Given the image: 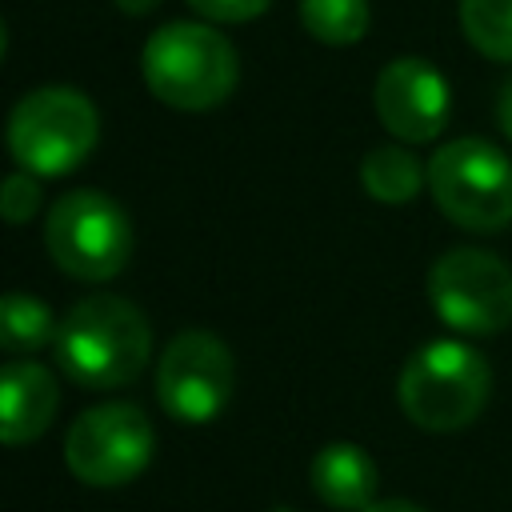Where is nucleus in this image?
<instances>
[{
    "label": "nucleus",
    "mask_w": 512,
    "mask_h": 512,
    "mask_svg": "<svg viewBox=\"0 0 512 512\" xmlns=\"http://www.w3.org/2000/svg\"><path fill=\"white\" fill-rule=\"evenodd\" d=\"M60 404L56 376L32 360H8L0 372V436L8 448L32 444L48 432Z\"/></svg>",
    "instance_id": "nucleus-11"
},
{
    "label": "nucleus",
    "mask_w": 512,
    "mask_h": 512,
    "mask_svg": "<svg viewBox=\"0 0 512 512\" xmlns=\"http://www.w3.org/2000/svg\"><path fill=\"white\" fill-rule=\"evenodd\" d=\"M360 184L380 204H408L428 184V164H420V156L404 140L372 144L360 160Z\"/></svg>",
    "instance_id": "nucleus-13"
},
{
    "label": "nucleus",
    "mask_w": 512,
    "mask_h": 512,
    "mask_svg": "<svg viewBox=\"0 0 512 512\" xmlns=\"http://www.w3.org/2000/svg\"><path fill=\"white\" fill-rule=\"evenodd\" d=\"M364 512H424V508H416L408 500H372Z\"/></svg>",
    "instance_id": "nucleus-20"
},
{
    "label": "nucleus",
    "mask_w": 512,
    "mask_h": 512,
    "mask_svg": "<svg viewBox=\"0 0 512 512\" xmlns=\"http://www.w3.org/2000/svg\"><path fill=\"white\" fill-rule=\"evenodd\" d=\"M272 512H296V508H272Z\"/></svg>",
    "instance_id": "nucleus-22"
},
{
    "label": "nucleus",
    "mask_w": 512,
    "mask_h": 512,
    "mask_svg": "<svg viewBox=\"0 0 512 512\" xmlns=\"http://www.w3.org/2000/svg\"><path fill=\"white\" fill-rule=\"evenodd\" d=\"M308 484H312V492L328 508L364 512L376 500L380 472H376V460L364 448H356V444H328V448H320L312 456Z\"/></svg>",
    "instance_id": "nucleus-12"
},
{
    "label": "nucleus",
    "mask_w": 512,
    "mask_h": 512,
    "mask_svg": "<svg viewBox=\"0 0 512 512\" xmlns=\"http://www.w3.org/2000/svg\"><path fill=\"white\" fill-rule=\"evenodd\" d=\"M440 324L460 336H496L512 324V268L488 248H448L428 272Z\"/></svg>",
    "instance_id": "nucleus-7"
},
{
    "label": "nucleus",
    "mask_w": 512,
    "mask_h": 512,
    "mask_svg": "<svg viewBox=\"0 0 512 512\" xmlns=\"http://www.w3.org/2000/svg\"><path fill=\"white\" fill-rule=\"evenodd\" d=\"M140 72L148 92L176 112H208L224 104L240 80L236 48L200 20H168L144 40Z\"/></svg>",
    "instance_id": "nucleus-2"
},
{
    "label": "nucleus",
    "mask_w": 512,
    "mask_h": 512,
    "mask_svg": "<svg viewBox=\"0 0 512 512\" xmlns=\"http://www.w3.org/2000/svg\"><path fill=\"white\" fill-rule=\"evenodd\" d=\"M372 108H376L380 124L396 140H404V144H428L448 124L452 92H448L444 76L428 60L400 56V60H392V64L380 68L376 88H372Z\"/></svg>",
    "instance_id": "nucleus-10"
},
{
    "label": "nucleus",
    "mask_w": 512,
    "mask_h": 512,
    "mask_svg": "<svg viewBox=\"0 0 512 512\" xmlns=\"http://www.w3.org/2000/svg\"><path fill=\"white\" fill-rule=\"evenodd\" d=\"M100 140L96 104L64 84L32 88L8 116V152L32 176H64L88 160Z\"/></svg>",
    "instance_id": "nucleus-4"
},
{
    "label": "nucleus",
    "mask_w": 512,
    "mask_h": 512,
    "mask_svg": "<svg viewBox=\"0 0 512 512\" xmlns=\"http://www.w3.org/2000/svg\"><path fill=\"white\" fill-rule=\"evenodd\" d=\"M460 28L488 60H512V0H460Z\"/></svg>",
    "instance_id": "nucleus-16"
},
{
    "label": "nucleus",
    "mask_w": 512,
    "mask_h": 512,
    "mask_svg": "<svg viewBox=\"0 0 512 512\" xmlns=\"http://www.w3.org/2000/svg\"><path fill=\"white\" fill-rule=\"evenodd\" d=\"M196 16L204 20H220V24H244V20H256L264 16V8L272 0H188Z\"/></svg>",
    "instance_id": "nucleus-18"
},
{
    "label": "nucleus",
    "mask_w": 512,
    "mask_h": 512,
    "mask_svg": "<svg viewBox=\"0 0 512 512\" xmlns=\"http://www.w3.org/2000/svg\"><path fill=\"white\" fill-rule=\"evenodd\" d=\"M492 392L488 360L464 340H432L412 352L400 368V408L424 432L468 428Z\"/></svg>",
    "instance_id": "nucleus-3"
},
{
    "label": "nucleus",
    "mask_w": 512,
    "mask_h": 512,
    "mask_svg": "<svg viewBox=\"0 0 512 512\" xmlns=\"http://www.w3.org/2000/svg\"><path fill=\"white\" fill-rule=\"evenodd\" d=\"M56 340V320L40 296L8 292L0 300V348L4 352H36Z\"/></svg>",
    "instance_id": "nucleus-14"
},
{
    "label": "nucleus",
    "mask_w": 512,
    "mask_h": 512,
    "mask_svg": "<svg viewBox=\"0 0 512 512\" xmlns=\"http://www.w3.org/2000/svg\"><path fill=\"white\" fill-rule=\"evenodd\" d=\"M368 0H300V24L328 48H348L368 32Z\"/></svg>",
    "instance_id": "nucleus-15"
},
{
    "label": "nucleus",
    "mask_w": 512,
    "mask_h": 512,
    "mask_svg": "<svg viewBox=\"0 0 512 512\" xmlns=\"http://www.w3.org/2000/svg\"><path fill=\"white\" fill-rule=\"evenodd\" d=\"M36 208H40V184L24 168L12 172L4 180V188H0V212H4V220L8 224H24V220H32Z\"/></svg>",
    "instance_id": "nucleus-17"
},
{
    "label": "nucleus",
    "mask_w": 512,
    "mask_h": 512,
    "mask_svg": "<svg viewBox=\"0 0 512 512\" xmlns=\"http://www.w3.org/2000/svg\"><path fill=\"white\" fill-rule=\"evenodd\" d=\"M156 452V432L144 408L112 400L80 412L64 436V464L80 484L116 488L136 480Z\"/></svg>",
    "instance_id": "nucleus-8"
},
{
    "label": "nucleus",
    "mask_w": 512,
    "mask_h": 512,
    "mask_svg": "<svg viewBox=\"0 0 512 512\" xmlns=\"http://www.w3.org/2000/svg\"><path fill=\"white\" fill-rule=\"evenodd\" d=\"M496 120H500V132L512 140V80L500 88V100H496Z\"/></svg>",
    "instance_id": "nucleus-19"
},
{
    "label": "nucleus",
    "mask_w": 512,
    "mask_h": 512,
    "mask_svg": "<svg viewBox=\"0 0 512 512\" xmlns=\"http://www.w3.org/2000/svg\"><path fill=\"white\" fill-rule=\"evenodd\" d=\"M232 396V352L204 328L176 332L156 364V400L180 424H208Z\"/></svg>",
    "instance_id": "nucleus-9"
},
{
    "label": "nucleus",
    "mask_w": 512,
    "mask_h": 512,
    "mask_svg": "<svg viewBox=\"0 0 512 512\" xmlns=\"http://www.w3.org/2000/svg\"><path fill=\"white\" fill-rule=\"evenodd\" d=\"M44 244L60 272L76 280H112L132 256V224L112 196L76 188L48 208Z\"/></svg>",
    "instance_id": "nucleus-6"
},
{
    "label": "nucleus",
    "mask_w": 512,
    "mask_h": 512,
    "mask_svg": "<svg viewBox=\"0 0 512 512\" xmlns=\"http://www.w3.org/2000/svg\"><path fill=\"white\" fill-rule=\"evenodd\" d=\"M428 192L436 208L468 232H500L512 224V160L480 136H460L432 152Z\"/></svg>",
    "instance_id": "nucleus-5"
},
{
    "label": "nucleus",
    "mask_w": 512,
    "mask_h": 512,
    "mask_svg": "<svg viewBox=\"0 0 512 512\" xmlns=\"http://www.w3.org/2000/svg\"><path fill=\"white\" fill-rule=\"evenodd\" d=\"M56 364L80 388L132 384L152 356V328L124 296H88L68 308L52 340Z\"/></svg>",
    "instance_id": "nucleus-1"
},
{
    "label": "nucleus",
    "mask_w": 512,
    "mask_h": 512,
    "mask_svg": "<svg viewBox=\"0 0 512 512\" xmlns=\"http://www.w3.org/2000/svg\"><path fill=\"white\" fill-rule=\"evenodd\" d=\"M156 4H160V0H116V8H120L124 16H148Z\"/></svg>",
    "instance_id": "nucleus-21"
}]
</instances>
